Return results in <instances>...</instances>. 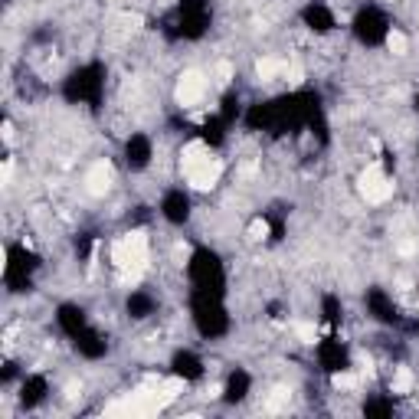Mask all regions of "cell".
Masks as SVG:
<instances>
[{
  "instance_id": "cell-3",
  "label": "cell",
  "mask_w": 419,
  "mask_h": 419,
  "mask_svg": "<svg viewBox=\"0 0 419 419\" xmlns=\"http://www.w3.org/2000/svg\"><path fill=\"white\" fill-rule=\"evenodd\" d=\"M187 181H190V187H197V190H210L216 181H220V174H223V164L216 161L213 154L210 158H204L200 164H194V167H187Z\"/></svg>"
},
{
  "instance_id": "cell-4",
  "label": "cell",
  "mask_w": 419,
  "mask_h": 419,
  "mask_svg": "<svg viewBox=\"0 0 419 419\" xmlns=\"http://www.w3.org/2000/svg\"><path fill=\"white\" fill-rule=\"evenodd\" d=\"M206 92V79L204 73H197V69H187L181 75V82H177V102L181 105H197Z\"/></svg>"
},
{
  "instance_id": "cell-2",
  "label": "cell",
  "mask_w": 419,
  "mask_h": 419,
  "mask_svg": "<svg viewBox=\"0 0 419 419\" xmlns=\"http://www.w3.org/2000/svg\"><path fill=\"white\" fill-rule=\"evenodd\" d=\"M357 187H360V197H364L367 204H383L393 194V183L387 181V174L380 171V164H367V171L360 174Z\"/></svg>"
},
{
  "instance_id": "cell-7",
  "label": "cell",
  "mask_w": 419,
  "mask_h": 419,
  "mask_svg": "<svg viewBox=\"0 0 419 419\" xmlns=\"http://www.w3.org/2000/svg\"><path fill=\"white\" fill-rule=\"evenodd\" d=\"M256 73H259V79H272V75H279V73H289V63H285V59H272V56H266V59H259L256 63Z\"/></svg>"
},
{
  "instance_id": "cell-16",
  "label": "cell",
  "mask_w": 419,
  "mask_h": 419,
  "mask_svg": "<svg viewBox=\"0 0 419 419\" xmlns=\"http://www.w3.org/2000/svg\"><path fill=\"white\" fill-rule=\"evenodd\" d=\"M387 3H390V0H387Z\"/></svg>"
},
{
  "instance_id": "cell-15",
  "label": "cell",
  "mask_w": 419,
  "mask_h": 419,
  "mask_svg": "<svg viewBox=\"0 0 419 419\" xmlns=\"http://www.w3.org/2000/svg\"><path fill=\"white\" fill-rule=\"evenodd\" d=\"M416 312H419V298H416Z\"/></svg>"
},
{
  "instance_id": "cell-10",
  "label": "cell",
  "mask_w": 419,
  "mask_h": 419,
  "mask_svg": "<svg viewBox=\"0 0 419 419\" xmlns=\"http://www.w3.org/2000/svg\"><path fill=\"white\" fill-rule=\"evenodd\" d=\"M295 334H298L305 344H314V324H308V321H298L295 324Z\"/></svg>"
},
{
  "instance_id": "cell-14",
  "label": "cell",
  "mask_w": 419,
  "mask_h": 419,
  "mask_svg": "<svg viewBox=\"0 0 419 419\" xmlns=\"http://www.w3.org/2000/svg\"><path fill=\"white\" fill-rule=\"evenodd\" d=\"M413 249H416L413 243H399V256H413Z\"/></svg>"
},
{
  "instance_id": "cell-8",
  "label": "cell",
  "mask_w": 419,
  "mask_h": 419,
  "mask_svg": "<svg viewBox=\"0 0 419 419\" xmlns=\"http://www.w3.org/2000/svg\"><path fill=\"white\" fill-rule=\"evenodd\" d=\"M390 387H393V393L406 397L409 390H413V370H409V367H397V374H393V380H390Z\"/></svg>"
},
{
  "instance_id": "cell-1",
  "label": "cell",
  "mask_w": 419,
  "mask_h": 419,
  "mask_svg": "<svg viewBox=\"0 0 419 419\" xmlns=\"http://www.w3.org/2000/svg\"><path fill=\"white\" fill-rule=\"evenodd\" d=\"M112 262H115V269L121 272L125 282H138L144 266H148V236L141 229H135V233H125L121 239H115Z\"/></svg>"
},
{
  "instance_id": "cell-12",
  "label": "cell",
  "mask_w": 419,
  "mask_h": 419,
  "mask_svg": "<svg viewBox=\"0 0 419 419\" xmlns=\"http://www.w3.org/2000/svg\"><path fill=\"white\" fill-rule=\"evenodd\" d=\"M334 387H337V390L357 387V376H354V374H337V376H334Z\"/></svg>"
},
{
  "instance_id": "cell-6",
  "label": "cell",
  "mask_w": 419,
  "mask_h": 419,
  "mask_svg": "<svg viewBox=\"0 0 419 419\" xmlns=\"http://www.w3.org/2000/svg\"><path fill=\"white\" fill-rule=\"evenodd\" d=\"M204 158H210V148H206L204 141H190V144L183 148V154H181L183 171H187V167H194V164H200Z\"/></svg>"
},
{
  "instance_id": "cell-11",
  "label": "cell",
  "mask_w": 419,
  "mask_h": 419,
  "mask_svg": "<svg viewBox=\"0 0 419 419\" xmlns=\"http://www.w3.org/2000/svg\"><path fill=\"white\" fill-rule=\"evenodd\" d=\"M266 236H269V223L256 220V223L249 226V239H266Z\"/></svg>"
},
{
  "instance_id": "cell-9",
  "label": "cell",
  "mask_w": 419,
  "mask_h": 419,
  "mask_svg": "<svg viewBox=\"0 0 419 419\" xmlns=\"http://www.w3.org/2000/svg\"><path fill=\"white\" fill-rule=\"evenodd\" d=\"M406 36H403V33H397V30H393V33H390V36H387V49H390V53H393V56H403V53H406Z\"/></svg>"
},
{
  "instance_id": "cell-5",
  "label": "cell",
  "mask_w": 419,
  "mask_h": 419,
  "mask_svg": "<svg viewBox=\"0 0 419 419\" xmlns=\"http://www.w3.org/2000/svg\"><path fill=\"white\" fill-rule=\"evenodd\" d=\"M86 190L92 197H105L108 190H112V167H108L105 161H98L89 167L86 174Z\"/></svg>"
},
{
  "instance_id": "cell-13",
  "label": "cell",
  "mask_w": 419,
  "mask_h": 419,
  "mask_svg": "<svg viewBox=\"0 0 419 419\" xmlns=\"http://www.w3.org/2000/svg\"><path fill=\"white\" fill-rule=\"evenodd\" d=\"M216 75H220V82H223V86H226V82H229V75H233V69H229V63H220V66H216Z\"/></svg>"
}]
</instances>
